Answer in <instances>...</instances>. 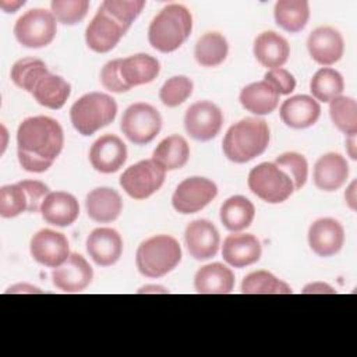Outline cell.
<instances>
[{"mask_svg":"<svg viewBox=\"0 0 357 357\" xmlns=\"http://www.w3.org/2000/svg\"><path fill=\"white\" fill-rule=\"evenodd\" d=\"M166 170L153 159L141 160L124 170L120 185L134 199H145L165 183Z\"/></svg>","mask_w":357,"mask_h":357,"instance_id":"cell-9","label":"cell"},{"mask_svg":"<svg viewBox=\"0 0 357 357\" xmlns=\"http://www.w3.org/2000/svg\"><path fill=\"white\" fill-rule=\"evenodd\" d=\"M93 278L92 266L81 254L70 257L52 272L53 284L64 293H79L89 286Z\"/></svg>","mask_w":357,"mask_h":357,"instance_id":"cell-14","label":"cell"},{"mask_svg":"<svg viewBox=\"0 0 357 357\" xmlns=\"http://www.w3.org/2000/svg\"><path fill=\"white\" fill-rule=\"evenodd\" d=\"M28 197V212H40V206L46 195L50 192L49 187L39 180H22L20 181Z\"/></svg>","mask_w":357,"mask_h":357,"instance_id":"cell-44","label":"cell"},{"mask_svg":"<svg viewBox=\"0 0 357 357\" xmlns=\"http://www.w3.org/2000/svg\"><path fill=\"white\" fill-rule=\"evenodd\" d=\"M290 54L287 40L273 31L262 32L254 42V56L261 66L272 70L282 67Z\"/></svg>","mask_w":357,"mask_h":357,"instance_id":"cell-25","label":"cell"},{"mask_svg":"<svg viewBox=\"0 0 357 357\" xmlns=\"http://www.w3.org/2000/svg\"><path fill=\"white\" fill-rule=\"evenodd\" d=\"M117 114L116 100L102 92H89L81 96L70 109L73 127L81 135H92L109 126Z\"/></svg>","mask_w":357,"mask_h":357,"instance_id":"cell-5","label":"cell"},{"mask_svg":"<svg viewBox=\"0 0 357 357\" xmlns=\"http://www.w3.org/2000/svg\"><path fill=\"white\" fill-rule=\"evenodd\" d=\"M29 250L32 258L47 268H57L70 257L67 237L50 229H42L35 233L31 238Z\"/></svg>","mask_w":357,"mask_h":357,"instance_id":"cell-13","label":"cell"},{"mask_svg":"<svg viewBox=\"0 0 357 357\" xmlns=\"http://www.w3.org/2000/svg\"><path fill=\"white\" fill-rule=\"evenodd\" d=\"M42 218L59 227L70 226L79 215V205L74 195L64 191L49 192L40 206Z\"/></svg>","mask_w":357,"mask_h":357,"instance_id":"cell-22","label":"cell"},{"mask_svg":"<svg viewBox=\"0 0 357 357\" xmlns=\"http://www.w3.org/2000/svg\"><path fill=\"white\" fill-rule=\"evenodd\" d=\"M191 29L192 17L188 8L181 4H169L152 20L148 29V39L153 49L162 53H170L185 42Z\"/></svg>","mask_w":357,"mask_h":357,"instance_id":"cell-3","label":"cell"},{"mask_svg":"<svg viewBox=\"0 0 357 357\" xmlns=\"http://www.w3.org/2000/svg\"><path fill=\"white\" fill-rule=\"evenodd\" d=\"M344 89V81L339 71L324 67L319 68L310 82V91L314 99L321 102H331L335 98L340 96Z\"/></svg>","mask_w":357,"mask_h":357,"instance_id":"cell-34","label":"cell"},{"mask_svg":"<svg viewBox=\"0 0 357 357\" xmlns=\"http://www.w3.org/2000/svg\"><path fill=\"white\" fill-rule=\"evenodd\" d=\"M194 287L201 294H227L234 287V275L223 264H208L197 271Z\"/></svg>","mask_w":357,"mask_h":357,"instance_id":"cell-26","label":"cell"},{"mask_svg":"<svg viewBox=\"0 0 357 357\" xmlns=\"http://www.w3.org/2000/svg\"><path fill=\"white\" fill-rule=\"evenodd\" d=\"M120 128L123 134L135 145L151 142L162 128L160 113L148 103H134L126 109Z\"/></svg>","mask_w":357,"mask_h":357,"instance_id":"cell-8","label":"cell"},{"mask_svg":"<svg viewBox=\"0 0 357 357\" xmlns=\"http://www.w3.org/2000/svg\"><path fill=\"white\" fill-rule=\"evenodd\" d=\"M28 212V197L20 183L3 185L0 188V215L3 218H15Z\"/></svg>","mask_w":357,"mask_h":357,"instance_id":"cell-38","label":"cell"},{"mask_svg":"<svg viewBox=\"0 0 357 357\" xmlns=\"http://www.w3.org/2000/svg\"><path fill=\"white\" fill-rule=\"evenodd\" d=\"M184 241L194 259L205 261L216 255L220 245V236L212 222L197 219L185 227Z\"/></svg>","mask_w":357,"mask_h":357,"instance_id":"cell-15","label":"cell"},{"mask_svg":"<svg viewBox=\"0 0 357 357\" xmlns=\"http://www.w3.org/2000/svg\"><path fill=\"white\" fill-rule=\"evenodd\" d=\"M148 293V291H152V293H155V291H162V293H166V290L163 289V287H159V286H146V287H142L141 290H139V293Z\"/></svg>","mask_w":357,"mask_h":357,"instance_id":"cell-51","label":"cell"},{"mask_svg":"<svg viewBox=\"0 0 357 357\" xmlns=\"http://www.w3.org/2000/svg\"><path fill=\"white\" fill-rule=\"evenodd\" d=\"M56 32V18L53 13L45 8L28 10L14 25V35L17 40L22 46L31 49H39L50 45Z\"/></svg>","mask_w":357,"mask_h":357,"instance_id":"cell-7","label":"cell"},{"mask_svg":"<svg viewBox=\"0 0 357 357\" xmlns=\"http://www.w3.org/2000/svg\"><path fill=\"white\" fill-rule=\"evenodd\" d=\"M307 49L312 60L318 64L332 66L343 56L344 42L335 28L318 26L308 35Z\"/></svg>","mask_w":357,"mask_h":357,"instance_id":"cell-17","label":"cell"},{"mask_svg":"<svg viewBox=\"0 0 357 357\" xmlns=\"http://www.w3.org/2000/svg\"><path fill=\"white\" fill-rule=\"evenodd\" d=\"M349 177V165L340 153L322 155L314 166V183L322 191L339 190Z\"/></svg>","mask_w":357,"mask_h":357,"instance_id":"cell-23","label":"cell"},{"mask_svg":"<svg viewBox=\"0 0 357 357\" xmlns=\"http://www.w3.org/2000/svg\"><path fill=\"white\" fill-rule=\"evenodd\" d=\"M347 152L350 155L351 159H356V135H350L347 137Z\"/></svg>","mask_w":357,"mask_h":357,"instance_id":"cell-50","label":"cell"},{"mask_svg":"<svg viewBox=\"0 0 357 357\" xmlns=\"http://www.w3.org/2000/svg\"><path fill=\"white\" fill-rule=\"evenodd\" d=\"M145 6L144 0H106L100 4L109 14H112L120 24L127 29L131 26L132 21L138 17Z\"/></svg>","mask_w":357,"mask_h":357,"instance_id":"cell-42","label":"cell"},{"mask_svg":"<svg viewBox=\"0 0 357 357\" xmlns=\"http://www.w3.org/2000/svg\"><path fill=\"white\" fill-rule=\"evenodd\" d=\"M264 81L269 82L279 95H289L296 88V79L294 77L284 68H272L268 70L264 75Z\"/></svg>","mask_w":357,"mask_h":357,"instance_id":"cell-45","label":"cell"},{"mask_svg":"<svg viewBox=\"0 0 357 357\" xmlns=\"http://www.w3.org/2000/svg\"><path fill=\"white\" fill-rule=\"evenodd\" d=\"M127 31L128 29L112 14L99 7L98 13L86 26L85 40L91 50L96 53H107L120 42Z\"/></svg>","mask_w":357,"mask_h":357,"instance_id":"cell-12","label":"cell"},{"mask_svg":"<svg viewBox=\"0 0 357 357\" xmlns=\"http://www.w3.org/2000/svg\"><path fill=\"white\" fill-rule=\"evenodd\" d=\"M244 294H290L291 287L268 271L248 273L241 283Z\"/></svg>","mask_w":357,"mask_h":357,"instance_id":"cell-35","label":"cell"},{"mask_svg":"<svg viewBox=\"0 0 357 357\" xmlns=\"http://www.w3.org/2000/svg\"><path fill=\"white\" fill-rule=\"evenodd\" d=\"M303 293L304 294H315V293H319V294H325V293H329V294H333L336 293V290L333 287H331L329 284L324 283V282H314V283H310L307 284L304 289H303Z\"/></svg>","mask_w":357,"mask_h":357,"instance_id":"cell-46","label":"cell"},{"mask_svg":"<svg viewBox=\"0 0 357 357\" xmlns=\"http://www.w3.org/2000/svg\"><path fill=\"white\" fill-rule=\"evenodd\" d=\"M25 4V1H0V7L6 11V13H15L20 7H22Z\"/></svg>","mask_w":357,"mask_h":357,"instance_id":"cell-49","label":"cell"},{"mask_svg":"<svg viewBox=\"0 0 357 357\" xmlns=\"http://www.w3.org/2000/svg\"><path fill=\"white\" fill-rule=\"evenodd\" d=\"M262 248L254 234L236 233L225 238L222 245L223 259L234 268H244L255 264L261 257Z\"/></svg>","mask_w":357,"mask_h":357,"instance_id":"cell-20","label":"cell"},{"mask_svg":"<svg viewBox=\"0 0 357 357\" xmlns=\"http://www.w3.org/2000/svg\"><path fill=\"white\" fill-rule=\"evenodd\" d=\"M279 113L287 127L301 130L317 123L321 114V106L312 96L296 95L282 103Z\"/></svg>","mask_w":357,"mask_h":357,"instance_id":"cell-21","label":"cell"},{"mask_svg":"<svg viewBox=\"0 0 357 357\" xmlns=\"http://www.w3.org/2000/svg\"><path fill=\"white\" fill-rule=\"evenodd\" d=\"M229 52L226 38L219 32H206L195 43V60L204 67H216L225 61Z\"/></svg>","mask_w":357,"mask_h":357,"instance_id":"cell-33","label":"cell"},{"mask_svg":"<svg viewBox=\"0 0 357 357\" xmlns=\"http://www.w3.org/2000/svg\"><path fill=\"white\" fill-rule=\"evenodd\" d=\"M54 18L64 25H74L82 21L88 13V0H54L50 3Z\"/></svg>","mask_w":357,"mask_h":357,"instance_id":"cell-40","label":"cell"},{"mask_svg":"<svg viewBox=\"0 0 357 357\" xmlns=\"http://www.w3.org/2000/svg\"><path fill=\"white\" fill-rule=\"evenodd\" d=\"M120 63H121V59L110 60V61H107L103 66V68L100 71V82H102V85L107 91L116 92V93H121V92L130 91V88L124 84V81L121 78Z\"/></svg>","mask_w":357,"mask_h":357,"instance_id":"cell-43","label":"cell"},{"mask_svg":"<svg viewBox=\"0 0 357 357\" xmlns=\"http://www.w3.org/2000/svg\"><path fill=\"white\" fill-rule=\"evenodd\" d=\"M190 158V146L181 135H170L159 142L155 148L152 159L158 162L166 172L181 169Z\"/></svg>","mask_w":357,"mask_h":357,"instance_id":"cell-31","label":"cell"},{"mask_svg":"<svg viewBox=\"0 0 357 357\" xmlns=\"http://www.w3.org/2000/svg\"><path fill=\"white\" fill-rule=\"evenodd\" d=\"M47 71L49 70L42 60L33 59V57H25L15 61L14 66L11 67V79L18 88L31 93L35 84Z\"/></svg>","mask_w":357,"mask_h":357,"instance_id":"cell-37","label":"cell"},{"mask_svg":"<svg viewBox=\"0 0 357 357\" xmlns=\"http://www.w3.org/2000/svg\"><path fill=\"white\" fill-rule=\"evenodd\" d=\"M344 243L343 226L332 218H321L308 229V244L319 257L337 254Z\"/></svg>","mask_w":357,"mask_h":357,"instance_id":"cell-18","label":"cell"},{"mask_svg":"<svg viewBox=\"0 0 357 357\" xmlns=\"http://www.w3.org/2000/svg\"><path fill=\"white\" fill-rule=\"evenodd\" d=\"M275 163L289 174L294 190H300L305 184L308 176V163L303 155L297 152H286L278 156Z\"/></svg>","mask_w":357,"mask_h":357,"instance_id":"cell-41","label":"cell"},{"mask_svg":"<svg viewBox=\"0 0 357 357\" xmlns=\"http://www.w3.org/2000/svg\"><path fill=\"white\" fill-rule=\"evenodd\" d=\"M127 160L126 144L113 134L99 137L91 146L89 162L96 172L114 173Z\"/></svg>","mask_w":357,"mask_h":357,"instance_id":"cell-16","label":"cell"},{"mask_svg":"<svg viewBox=\"0 0 357 357\" xmlns=\"http://www.w3.org/2000/svg\"><path fill=\"white\" fill-rule=\"evenodd\" d=\"M279 93L266 81L252 82L244 86L240 92L241 106L257 116L272 113L279 105Z\"/></svg>","mask_w":357,"mask_h":357,"instance_id":"cell-28","label":"cell"},{"mask_svg":"<svg viewBox=\"0 0 357 357\" xmlns=\"http://www.w3.org/2000/svg\"><path fill=\"white\" fill-rule=\"evenodd\" d=\"M218 195L216 184L205 177H188L183 180L173 197V208L183 215H190L204 209Z\"/></svg>","mask_w":357,"mask_h":357,"instance_id":"cell-10","label":"cell"},{"mask_svg":"<svg viewBox=\"0 0 357 357\" xmlns=\"http://www.w3.org/2000/svg\"><path fill=\"white\" fill-rule=\"evenodd\" d=\"M269 145V127L265 120L247 117L234 123L226 132L222 148L234 163H245L265 152Z\"/></svg>","mask_w":357,"mask_h":357,"instance_id":"cell-2","label":"cell"},{"mask_svg":"<svg viewBox=\"0 0 357 357\" xmlns=\"http://www.w3.org/2000/svg\"><path fill=\"white\" fill-rule=\"evenodd\" d=\"M31 93L39 105L47 109L57 110L61 109L67 102L71 93V86L60 75L47 71L39 78Z\"/></svg>","mask_w":357,"mask_h":357,"instance_id":"cell-29","label":"cell"},{"mask_svg":"<svg viewBox=\"0 0 357 357\" xmlns=\"http://www.w3.org/2000/svg\"><path fill=\"white\" fill-rule=\"evenodd\" d=\"M192 81L185 75L169 78L159 91V99L167 107H176L184 103L192 93Z\"/></svg>","mask_w":357,"mask_h":357,"instance_id":"cell-39","label":"cell"},{"mask_svg":"<svg viewBox=\"0 0 357 357\" xmlns=\"http://www.w3.org/2000/svg\"><path fill=\"white\" fill-rule=\"evenodd\" d=\"M254 216L255 208L252 202L243 195L230 197L220 206V220L230 231H241L250 227Z\"/></svg>","mask_w":357,"mask_h":357,"instance_id":"cell-30","label":"cell"},{"mask_svg":"<svg viewBox=\"0 0 357 357\" xmlns=\"http://www.w3.org/2000/svg\"><path fill=\"white\" fill-rule=\"evenodd\" d=\"M86 251L96 265L110 266L116 264L123 252V240L117 230L98 227L86 238Z\"/></svg>","mask_w":357,"mask_h":357,"instance_id":"cell-19","label":"cell"},{"mask_svg":"<svg viewBox=\"0 0 357 357\" xmlns=\"http://www.w3.org/2000/svg\"><path fill=\"white\" fill-rule=\"evenodd\" d=\"M356 185H357L356 180H354V181H351V184L349 185V188H347V190H346V192H344V199H346V202H347V205L350 206V209H351V211H356V208H357Z\"/></svg>","mask_w":357,"mask_h":357,"instance_id":"cell-47","label":"cell"},{"mask_svg":"<svg viewBox=\"0 0 357 357\" xmlns=\"http://www.w3.org/2000/svg\"><path fill=\"white\" fill-rule=\"evenodd\" d=\"M40 293V290L38 287H33V286H29V284H15V286H11L8 290H6V293Z\"/></svg>","mask_w":357,"mask_h":357,"instance_id":"cell-48","label":"cell"},{"mask_svg":"<svg viewBox=\"0 0 357 357\" xmlns=\"http://www.w3.org/2000/svg\"><path fill=\"white\" fill-rule=\"evenodd\" d=\"M248 187L268 204H280L296 191L289 174L275 162H264L255 166L248 174Z\"/></svg>","mask_w":357,"mask_h":357,"instance_id":"cell-6","label":"cell"},{"mask_svg":"<svg viewBox=\"0 0 357 357\" xmlns=\"http://www.w3.org/2000/svg\"><path fill=\"white\" fill-rule=\"evenodd\" d=\"M276 24L287 32H300L308 22L310 6L305 0H279L273 10Z\"/></svg>","mask_w":357,"mask_h":357,"instance_id":"cell-32","label":"cell"},{"mask_svg":"<svg viewBox=\"0 0 357 357\" xmlns=\"http://www.w3.org/2000/svg\"><path fill=\"white\" fill-rule=\"evenodd\" d=\"M333 124L347 137L357 134V103L350 96H337L329 102Z\"/></svg>","mask_w":357,"mask_h":357,"instance_id":"cell-36","label":"cell"},{"mask_svg":"<svg viewBox=\"0 0 357 357\" xmlns=\"http://www.w3.org/2000/svg\"><path fill=\"white\" fill-rule=\"evenodd\" d=\"M160 71L159 61L149 54L138 53L121 59L120 74L124 84L131 89L132 86L152 82Z\"/></svg>","mask_w":357,"mask_h":357,"instance_id":"cell-27","label":"cell"},{"mask_svg":"<svg viewBox=\"0 0 357 357\" xmlns=\"http://www.w3.org/2000/svg\"><path fill=\"white\" fill-rule=\"evenodd\" d=\"M61 126L52 117L35 116L25 119L17 130L18 162L31 173L46 172L63 149Z\"/></svg>","mask_w":357,"mask_h":357,"instance_id":"cell-1","label":"cell"},{"mask_svg":"<svg viewBox=\"0 0 357 357\" xmlns=\"http://www.w3.org/2000/svg\"><path fill=\"white\" fill-rule=\"evenodd\" d=\"M181 261L178 241L167 234H158L142 241L137 250L135 262L141 275L160 278L172 272Z\"/></svg>","mask_w":357,"mask_h":357,"instance_id":"cell-4","label":"cell"},{"mask_svg":"<svg viewBox=\"0 0 357 357\" xmlns=\"http://www.w3.org/2000/svg\"><path fill=\"white\" fill-rule=\"evenodd\" d=\"M88 216L98 223H109L119 218L123 209V201L117 191L109 187L92 190L85 199Z\"/></svg>","mask_w":357,"mask_h":357,"instance_id":"cell-24","label":"cell"},{"mask_svg":"<svg viewBox=\"0 0 357 357\" xmlns=\"http://www.w3.org/2000/svg\"><path fill=\"white\" fill-rule=\"evenodd\" d=\"M223 124L222 110L209 100L192 103L184 116L187 134L197 141H209L215 138Z\"/></svg>","mask_w":357,"mask_h":357,"instance_id":"cell-11","label":"cell"}]
</instances>
